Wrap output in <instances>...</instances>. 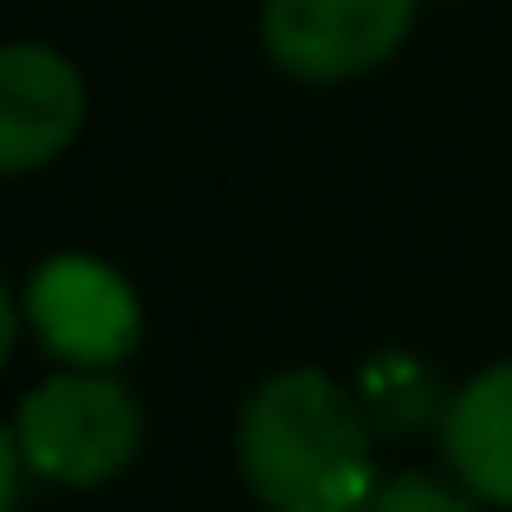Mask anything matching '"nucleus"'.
Returning <instances> with one entry per match:
<instances>
[{
    "label": "nucleus",
    "mask_w": 512,
    "mask_h": 512,
    "mask_svg": "<svg viewBox=\"0 0 512 512\" xmlns=\"http://www.w3.org/2000/svg\"><path fill=\"white\" fill-rule=\"evenodd\" d=\"M234 461L266 512H357L376 493L370 415L325 370L266 376L240 402Z\"/></svg>",
    "instance_id": "1"
},
{
    "label": "nucleus",
    "mask_w": 512,
    "mask_h": 512,
    "mask_svg": "<svg viewBox=\"0 0 512 512\" xmlns=\"http://www.w3.org/2000/svg\"><path fill=\"white\" fill-rule=\"evenodd\" d=\"M7 441L39 480L104 487L143 454V409L111 370H59L26 389Z\"/></svg>",
    "instance_id": "2"
},
{
    "label": "nucleus",
    "mask_w": 512,
    "mask_h": 512,
    "mask_svg": "<svg viewBox=\"0 0 512 512\" xmlns=\"http://www.w3.org/2000/svg\"><path fill=\"white\" fill-rule=\"evenodd\" d=\"M422 0H260L266 59L305 85H344L402 52Z\"/></svg>",
    "instance_id": "3"
},
{
    "label": "nucleus",
    "mask_w": 512,
    "mask_h": 512,
    "mask_svg": "<svg viewBox=\"0 0 512 512\" xmlns=\"http://www.w3.org/2000/svg\"><path fill=\"white\" fill-rule=\"evenodd\" d=\"M20 312L33 338L65 363V370H117L143 344V312L137 292L111 273L104 260L85 253H52L33 266L20 292Z\"/></svg>",
    "instance_id": "4"
},
{
    "label": "nucleus",
    "mask_w": 512,
    "mask_h": 512,
    "mask_svg": "<svg viewBox=\"0 0 512 512\" xmlns=\"http://www.w3.org/2000/svg\"><path fill=\"white\" fill-rule=\"evenodd\" d=\"M85 124V78L65 52L39 39H13L0 52V169L33 175L72 150Z\"/></svg>",
    "instance_id": "5"
},
{
    "label": "nucleus",
    "mask_w": 512,
    "mask_h": 512,
    "mask_svg": "<svg viewBox=\"0 0 512 512\" xmlns=\"http://www.w3.org/2000/svg\"><path fill=\"white\" fill-rule=\"evenodd\" d=\"M441 454L480 506H512V363H493L448 396Z\"/></svg>",
    "instance_id": "6"
},
{
    "label": "nucleus",
    "mask_w": 512,
    "mask_h": 512,
    "mask_svg": "<svg viewBox=\"0 0 512 512\" xmlns=\"http://www.w3.org/2000/svg\"><path fill=\"white\" fill-rule=\"evenodd\" d=\"M357 512H474V493L428 474H396V480H376V493Z\"/></svg>",
    "instance_id": "7"
}]
</instances>
